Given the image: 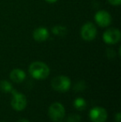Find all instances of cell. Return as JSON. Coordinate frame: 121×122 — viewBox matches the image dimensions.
I'll use <instances>...</instances> for the list:
<instances>
[{
  "label": "cell",
  "mask_w": 121,
  "mask_h": 122,
  "mask_svg": "<svg viewBox=\"0 0 121 122\" xmlns=\"http://www.w3.org/2000/svg\"><path fill=\"white\" fill-rule=\"evenodd\" d=\"M10 79L14 83H22L26 79V73L20 68H15L12 70V71L10 72Z\"/></svg>",
  "instance_id": "cell-10"
},
{
  "label": "cell",
  "mask_w": 121,
  "mask_h": 122,
  "mask_svg": "<svg viewBox=\"0 0 121 122\" xmlns=\"http://www.w3.org/2000/svg\"><path fill=\"white\" fill-rule=\"evenodd\" d=\"M51 85L52 89L56 92L64 93L70 90L71 86V81L66 76L60 75L52 79L51 81Z\"/></svg>",
  "instance_id": "cell-2"
},
{
  "label": "cell",
  "mask_w": 121,
  "mask_h": 122,
  "mask_svg": "<svg viewBox=\"0 0 121 122\" xmlns=\"http://www.w3.org/2000/svg\"><path fill=\"white\" fill-rule=\"evenodd\" d=\"M52 32L54 35L57 36V37H64L67 33V28L65 26L57 25L54 26L52 28Z\"/></svg>",
  "instance_id": "cell-11"
},
{
  "label": "cell",
  "mask_w": 121,
  "mask_h": 122,
  "mask_svg": "<svg viewBox=\"0 0 121 122\" xmlns=\"http://www.w3.org/2000/svg\"><path fill=\"white\" fill-rule=\"evenodd\" d=\"M2 122H6V121H2Z\"/></svg>",
  "instance_id": "cell-21"
},
{
  "label": "cell",
  "mask_w": 121,
  "mask_h": 122,
  "mask_svg": "<svg viewBox=\"0 0 121 122\" xmlns=\"http://www.w3.org/2000/svg\"><path fill=\"white\" fill-rule=\"evenodd\" d=\"M18 122H30V121L27 119H20Z\"/></svg>",
  "instance_id": "cell-19"
},
{
  "label": "cell",
  "mask_w": 121,
  "mask_h": 122,
  "mask_svg": "<svg viewBox=\"0 0 121 122\" xmlns=\"http://www.w3.org/2000/svg\"><path fill=\"white\" fill-rule=\"evenodd\" d=\"M28 71L31 76L36 80H45L50 75V68L45 62L33 61L30 64Z\"/></svg>",
  "instance_id": "cell-1"
},
{
  "label": "cell",
  "mask_w": 121,
  "mask_h": 122,
  "mask_svg": "<svg viewBox=\"0 0 121 122\" xmlns=\"http://www.w3.org/2000/svg\"><path fill=\"white\" fill-rule=\"evenodd\" d=\"M66 116L65 107L60 102H54L48 108V116L52 121L59 122L62 121Z\"/></svg>",
  "instance_id": "cell-3"
},
{
  "label": "cell",
  "mask_w": 121,
  "mask_h": 122,
  "mask_svg": "<svg viewBox=\"0 0 121 122\" xmlns=\"http://www.w3.org/2000/svg\"><path fill=\"white\" fill-rule=\"evenodd\" d=\"M97 28L95 25L91 22H87L81 27V36L83 40L86 42H91L96 37Z\"/></svg>",
  "instance_id": "cell-5"
},
{
  "label": "cell",
  "mask_w": 121,
  "mask_h": 122,
  "mask_svg": "<svg viewBox=\"0 0 121 122\" xmlns=\"http://www.w3.org/2000/svg\"><path fill=\"white\" fill-rule=\"evenodd\" d=\"M11 93L13 96L11 100V106L13 109L16 111H23L28 105V99H27L26 96L23 93L18 92L14 89H13Z\"/></svg>",
  "instance_id": "cell-4"
},
{
  "label": "cell",
  "mask_w": 121,
  "mask_h": 122,
  "mask_svg": "<svg viewBox=\"0 0 121 122\" xmlns=\"http://www.w3.org/2000/svg\"><path fill=\"white\" fill-rule=\"evenodd\" d=\"M81 116L77 114H71L67 117V119L66 120V122H81Z\"/></svg>",
  "instance_id": "cell-15"
},
{
  "label": "cell",
  "mask_w": 121,
  "mask_h": 122,
  "mask_svg": "<svg viewBox=\"0 0 121 122\" xmlns=\"http://www.w3.org/2000/svg\"><path fill=\"white\" fill-rule=\"evenodd\" d=\"M59 122H66V121H64L62 120V121H59Z\"/></svg>",
  "instance_id": "cell-20"
},
{
  "label": "cell",
  "mask_w": 121,
  "mask_h": 122,
  "mask_svg": "<svg viewBox=\"0 0 121 122\" xmlns=\"http://www.w3.org/2000/svg\"><path fill=\"white\" fill-rule=\"evenodd\" d=\"M0 89L4 93H8V92L11 93V92L13 89V86L9 81L6 80H3L0 81Z\"/></svg>",
  "instance_id": "cell-13"
},
{
  "label": "cell",
  "mask_w": 121,
  "mask_h": 122,
  "mask_svg": "<svg viewBox=\"0 0 121 122\" xmlns=\"http://www.w3.org/2000/svg\"><path fill=\"white\" fill-rule=\"evenodd\" d=\"M120 31L115 27L109 28L103 33V40L108 45H114L120 41Z\"/></svg>",
  "instance_id": "cell-7"
},
{
  "label": "cell",
  "mask_w": 121,
  "mask_h": 122,
  "mask_svg": "<svg viewBox=\"0 0 121 122\" xmlns=\"http://www.w3.org/2000/svg\"><path fill=\"white\" fill-rule=\"evenodd\" d=\"M89 117L91 122H105L108 118V112L104 107L95 106L90 110Z\"/></svg>",
  "instance_id": "cell-6"
},
{
  "label": "cell",
  "mask_w": 121,
  "mask_h": 122,
  "mask_svg": "<svg viewBox=\"0 0 121 122\" xmlns=\"http://www.w3.org/2000/svg\"><path fill=\"white\" fill-rule=\"evenodd\" d=\"M108 2L113 6H119L121 4V0H108Z\"/></svg>",
  "instance_id": "cell-16"
},
{
  "label": "cell",
  "mask_w": 121,
  "mask_h": 122,
  "mask_svg": "<svg viewBox=\"0 0 121 122\" xmlns=\"http://www.w3.org/2000/svg\"><path fill=\"white\" fill-rule=\"evenodd\" d=\"M95 21L100 27H107L112 23V17L108 11L100 10L95 14Z\"/></svg>",
  "instance_id": "cell-8"
},
{
  "label": "cell",
  "mask_w": 121,
  "mask_h": 122,
  "mask_svg": "<svg viewBox=\"0 0 121 122\" xmlns=\"http://www.w3.org/2000/svg\"><path fill=\"white\" fill-rule=\"evenodd\" d=\"M73 106H74V107L76 108L77 111H82L86 108L87 104H86V101L84 98L78 97L74 100V101H73Z\"/></svg>",
  "instance_id": "cell-12"
},
{
  "label": "cell",
  "mask_w": 121,
  "mask_h": 122,
  "mask_svg": "<svg viewBox=\"0 0 121 122\" xmlns=\"http://www.w3.org/2000/svg\"><path fill=\"white\" fill-rule=\"evenodd\" d=\"M115 120L116 122H121V114L120 112H118L115 116Z\"/></svg>",
  "instance_id": "cell-17"
},
{
  "label": "cell",
  "mask_w": 121,
  "mask_h": 122,
  "mask_svg": "<svg viewBox=\"0 0 121 122\" xmlns=\"http://www.w3.org/2000/svg\"><path fill=\"white\" fill-rule=\"evenodd\" d=\"M86 88V82L84 81H77L76 84H75L74 87H73V90L75 91V92H83V91H85Z\"/></svg>",
  "instance_id": "cell-14"
},
{
  "label": "cell",
  "mask_w": 121,
  "mask_h": 122,
  "mask_svg": "<svg viewBox=\"0 0 121 122\" xmlns=\"http://www.w3.org/2000/svg\"><path fill=\"white\" fill-rule=\"evenodd\" d=\"M45 1L48 3H56V2L58 1V0H45Z\"/></svg>",
  "instance_id": "cell-18"
},
{
  "label": "cell",
  "mask_w": 121,
  "mask_h": 122,
  "mask_svg": "<svg viewBox=\"0 0 121 122\" xmlns=\"http://www.w3.org/2000/svg\"><path fill=\"white\" fill-rule=\"evenodd\" d=\"M32 37L38 42H43L49 37V31L45 27H38L32 32Z\"/></svg>",
  "instance_id": "cell-9"
}]
</instances>
